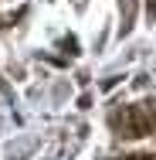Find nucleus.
<instances>
[{
	"label": "nucleus",
	"mask_w": 156,
	"mask_h": 160,
	"mask_svg": "<svg viewBox=\"0 0 156 160\" xmlns=\"http://www.w3.org/2000/svg\"><path fill=\"white\" fill-rule=\"evenodd\" d=\"M149 116H153V126H156V106H153V109H149Z\"/></svg>",
	"instance_id": "3"
},
{
	"label": "nucleus",
	"mask_w": 156,
	"mask_h": 160,
	"mask_svg": "<svg viewBox=\"0 0 156 160\" xmlns=\"http://www.w3.org/2000/svg\"><path fill=\"white\" fill-rule=\"evenodd\" d=\"M112 126L119 129V136H146V133H153V116H149V109H143V106H125L122 112H116L112 116Z\"/></svg>",
	"instance_id": "1"
},
{
	"label": "nucleus",
	"mask_w": 156,
	"mask_h": 160,
	"mask_svg": "<svg viewBox=\"0 0 156 160\" xmlns=\"http://www.w3.org/2000/svg\"><path fill=\"white\" fill-rule=\"evenodd\" d=\"M122 160H153V157H122Z\"/></svg>",
	"instance_id": "2"
},
{
	"label": "nucleus",
	"mask_w": 156,
	"mask_h": 160,
	"mask_svg": "<svg viewBox=\"0 0 156 160\" xmlns=\"http://www.w3.org/2000/svg\"><path fill=\"white\" fill-rule=\"evenodd\" d=\"M153 14H156V0H153Z\"/></svg>",
	"instance_id": "4"
}]
</instances>
